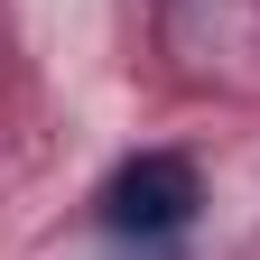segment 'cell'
<instances>
[{
  "instance_id": "obj_1",
  "label": "cell",
  "mask_w": 260,
  "mask_h": 260,
  "mask_svg": "<svg viewBox=\"0 0 260 260\" xmlns=\"http://www.w3.org/2000/svg\"><path fill=\"white\" fill-rule=\"evenodd\" d=\"M186 214H195V168H186L177 149H140L112 177V195H103V223H112V233H177Z\"/></svg>"
}]
</instances>
